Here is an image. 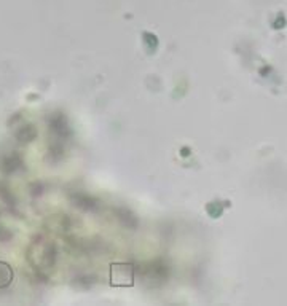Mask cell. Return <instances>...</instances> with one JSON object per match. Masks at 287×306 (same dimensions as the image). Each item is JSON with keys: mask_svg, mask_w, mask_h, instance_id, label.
<instances>
[{"mask_svg": "<svg viewBox=\"0 0 287 306\" xmlns=\"http://www.w3.org/2000/svg\"><path fill=\"white\" fill-rule=\"evenodd\" d=\"M168 276H169V268L161 260H155L149 265L140 267V278L150 287L161 285L163 282L168 281Z\"/></svg>", "mask_w": 287, "mask_h": 306, "instance_id": "obj_1", "label": "cell"}, {"mask_svg": "<svg viewBox=\"0 0 287 306\" xmlns=\"http://www.w3.org/2000/svg\"><path fill=\"white\" fill-rule=\"evenodd\" d=\"M110 282L117 287H131L134 284V267L129 263L112 265Z\"/></svg>", "mask_w": 287, "mask_h": 306, "instance_id": "obj_2", "label": "cell"}, {"mask_svg": "<svg viewBox=\"0 0 287 306\" xmlns=\"http://www.w3.org/2000/svg\"><path fill=\"white\" fill-rule=\"evenodd\" d=\"M21 165H23V161H21V156L19 155H16V153L5 155L2 158V161H0V169H2L5 174H11V172L16 171Z\"/></svg>", "mask_w": 287, "mask_h": 306, "instance_id": "obj_3", "label": "cell"}, {"mask_svg": "<svg viewBox=\"0 0 287 306\" xmlns=\"http://www.w3.org/2000/svg\"><path fill=\"white\" fill-rule=\"evenodd\" d=\"M117 218L121 222V225L123 227H126V228H136L137 227V218H136V215L133 214V212H129V211H126V209H117Z\"/></svg>", "mask_w": 287, "mask_h": 306, "instance_id": "obj_4", "label": "cell"}, {"mask_svg": "<svg viewBox=\"0 0 287 306\" xmlns=\"http://www.w3.org/2000/svg\"><path fill=\"white\" fill-rule=\"evenodd\" d=\"M74 201H75V206L81 208L83 211H94L96 206H97V202L93 198L86 196V195H77L74 198Z\"/></svg>", "mask_w": 287, "mask_h": 306, "instance_id": "obj_5", "label": "cell"}, {"mask_svg": "<svg viewBox=\"0 0 287 306\" xmlns=\"http://www.w3.org/2000/svg\"><path fill=\"white\" fill-rule=\"evenodd\" d=\"M35 136H37V129L32 125L23 126L18 131V134H16V137H18L19 142H31L32 139H35Z\"/></svg>", "mask_w": 287, "mask_h": 306, "instance_id": "obj_6", "label": "cell"}, {"mask_svg": "<svg viewBox=\"0 0 287 306\" xmlns=\"http://www.w3.org/2000/svg\"><path fill=\"white\" fill-rule=\"evenodd\" d=\"M13 279V271L7 263H0V287H7Z\"/></svg>", "mask_w": 287, "mask_h": 306, "instance_id": "obj_7", "label": "cell"}]
</instances>
